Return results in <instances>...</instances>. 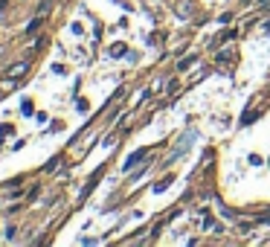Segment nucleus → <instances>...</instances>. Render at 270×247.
I'll list each match as a JSON object with an SVG mask.
<instances>
[{"label": "nucleus", "instance_id": "obj_7", "mask_svg": "<svg viewBox=\"0 0 270 247\" xmlns=\"http://www.w3.org/2000/svg\"><path fill=\"white\" fill-rule=\"evenodd\" d=\"M15 233H17V227H12V224H9V227L3 230V239H6V242H12V239H15Z\"/></svg>", "mask_w": 270, "mask_h": 247}, {"label": "nucleus", "instance_id": "obj_6", "mask_svg": "<svg viewBox=\"0 0 270 247\" xmlns=\"http://www.w3.org/2000/svg\"><path fill=\"white\" fill-rule=\"evenodd\" d=\"M52 9V0H41V6H38V15H47Z\"/></svg>", "mask_w": 270, "mask_h": 247}, {"label": "nucleus", "instance_id": "obj_4", "mask_svg": "<svg viewBox=\"0 0 270 247\" xmlns=\"http://www.w3.org/2000/svg\"><path fill=\"white\" fill-rule=\"evenodd\" d=\"M233 58H236V52H233V49H224V52H218V61H221V64H227V61H233Z\"/></svg>", "mask_w": 270, "mask_h": 247}, {"label": "nucleus", "instance_id": "obj_10", "mask_svg": "<svg viewBox=\"0 0 270 247\" xmlns=\"http://www.w3.org/2000/svg\"><path fill=\"white\" fill-rule=\"evenodd\" d=\"M169 178H166V181H160V183H157V186H154V192H163V189H166V186H169Z\"/></svg>", "mask_w": 270, "mask_h": 247}, {"label": "nucleus", "instance_id": "obj_11", "mask_svg": "<svg viewBox=\"0 0 270 247\" xmlns=\"http://www.w3.org/2000/svg\"><path fill=\"white\" fill-rule=\"evenodd\" d=\"M256 116H259V114H247L244 119H241V125H250V122H256Z\"/></svg>", "mask_w": 270, "mask_h": 247}, {"label": "nucleus", "instance_id": "obj_3", "mask_svg": "<svg viewBox=\"0 0 270 247\" xmlns=\"http://www.w3.org/2000/svg\"><path fill=\"white\" fill-rule=\"evenodd\" d=\"M6 70H9V76H12V79H20V76H23V73L29 70V64H26V61H17V64L6 67Z\"/></svg>", "mask_w": 270, "mask_h": 247}, {"label": "nucleus", "instance_id": "obj_8", "mask_svg": "<svg viewBox=\"0 0 270 247\" xmlns=\"http://www.w3.org/2000/svg\"><path fill=\"white\" fill-rule=\"evenodd\" d=\"M38 26H41V17H35L32 23L26 26V35H35V32H38Z\"/></svg>", "mask_w": 270, "mask_h": 247}, {"label": "nucleus", "instance_id": "obj_9", "mask_svg": "<svg viewBox=\"0 0 270 247\" xmlns=\"http://www.w3.org/2000/svg\"><path fill=\"white\" fill-rule=\"evenodd\" d=\"M122 52H125V44H114V47H111V55H114V58H119Z\"/></svg>", "mask_w": 270, "mask_h": 247}, {"label": "nucleus", "instance_id": "obj_2", "mask_svg": "<svg viewBox=\"0 0 270 247\" xmlns=\"http://www.w3.org/2000/svg\"><path fill=\"white\" fill-rule=\"evenodd\" d=\"M145 154H148V151H145V148H136L134 154H131V157H128V160H125V163H122V172H134V169H136V163H139V160H142V157H145Z\"/></svg>", "mask_w": 270, "mask_h": 247}, {"label": "nucleus", "instance_id": "obj_5", "mask_svg": "<svg viewBox=\"0 0 270 247\" xmlns=\"http://www.w3.org/2000/svg\"><path fill=\"white\" fill-rule=\"evenodd\" d=\"M195 61H198V55H186L183 61L177 64V70H186V67H192V64H195Z\"/></svg>", "mask_w": 270, "mask_h": 247}, {"label": "nucleus", "instance_id": "obj_1", "mask_svg": "<svg viewBox=\"0 0 270 247\" xmlns=\"http://www.w3.org/2000/svg\"><path fill=\"white\" fill-rule=\"evenodd\" d=\"M174 15L183 17V20H189V17H195V0H174Z\"/></svg>", "mask_w": 270, "mask_h": 247}]
</instances>
